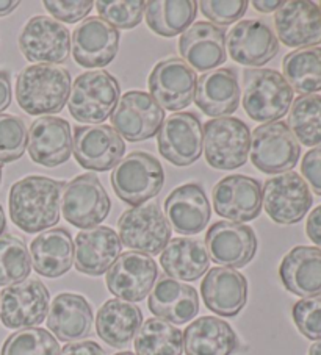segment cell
Returning a JSON list of instances; mask_svg holds the SVG:
<instances>
[{
	"instance_id": "obj_1",
	"label": "cell",
	"mask_w": 321,
	"mask_h": 355,
	"mask_svg": "<svg viewBox=\"0 0 321 355\" xmlns=\"http://www.w3.org/2000/svg\"><path fill=\"white\" fill-rule=\"evenodd\" d=\"M65 182L28 175L13 183L8 196L10 218L26 234H40L60 221Z\"/></svg>"
},
{
	"instance_id": "obj_2",
	"label": "cell",
	"mask_w": 321,
	"mask_h": 355,
	"mask_svg": "<svg viewBox=\"0 0 321 355\" xmlns=\"http://www.w3.org/2000/svg\"><path fill=\"white\" fill-rule=\"evenodd\" d=\"M71 94V76L57 64H33L17 76L16 99L27 114H55Z\"/></svg>"
},
{
	"instance_id": "obj_3",
	"label": "cell",
	"mask_w": 321,
	"mask_h": 355,
	"mask_svg": "<svg viewBox=\"0 0 321 355\" xmlns=\"http://www.w3.org/2000/svg\"><path fill=\"white\" fill-rule=\"evenodd\" d=\"M293 89L274 69H246L243 72V108L252 121L276 122L287 114Z\"/></svg>"
},
{
	"instance_id": "obj_4",
	"label": "cell",
	"mask_w": 321,
	"mask_h": 355,
	"mask_svg": "<svg viewBox=\"0 0 321 355\" xmlns=\"http://www.w3.org/2000/svg\"><path fill=\"white\" fill-rule=\"evenodd\" d=\"M120 96V83L110 72L90 71L76 78L67 107L76 121L99 125L113 114Z\"/></svg>"
},
{
	"instance_id": "obj_5",
	"label": "cell",
	"mask_w": 321,
	"mask_h": 355,
	"mask_svg": "<svg viewBox=\"0 0 321 355\" xmlns=\"http://www.w3.org/2000/svg\"><path fill=\"white\" fill-rule=\"evenodd\" d=\"M163 183V166L156 157L146 152H132L116 164L112 173L116 196L132 207L143 205L158 196Z\"/></svg>"
},
{
	"instance_id": "obj_6",
	"label": "cell",
	"mask_w": 321,
	"mask_h": 355,
	"mask_svg": "<svg viewBox=\"0 0 321 355\" xmlns=\"http://www.w3.org/2000/svg\"><path fill=\"white\" fill-rule=\"evenodd\" d=\"M251 130L238 118H217L204 125L206 160L215 169L232 171L248 162Z\"/></svg>"
},
{
	"instance_id": "obj_7",
	"label": "cell",
	"mask_w": 321,
	"mask_h": 355,
	"mask_svg": "<svg viewBox=\"0 0 321 355\" xmlns=\"http://www.w3.org/2000/svg\"><path fill=\"white\" fill-rule=\"evenodd\" d=\"M251 162L265 174L292 171L301 155V146L282 121L270 122L251 133Z\"/></svg>"
},
{
	"instance_id": "obj_8",
	"label": "cell",
	"mask_w": 321,
	"mask_h": 355,
	"mask_svg": "<svg viewBox=\"0 0 321 355\" xmlns=\"http://www.w3.org/2000/svg\"><path fill=\"white\" fill-rule=\"evenodd\" d=\"M112 208L107 191L94 174H82L65 183L61 211L74 227L92 229L105 221Z\"/></svg>"
},
{
	"instance_id": "obj_9",
	"label": "cell",
	"mask_w": 321,
	"mask_h": 355,
	"mask_svg": "<svg viewBox=\"0 0 321 355\" xmlns=\"http://www.w3.org/2000/svg\"><path fill=\"white\" fill-rule=\"evenodd\" d=\"M120 240L129 249L157 255L171 241V225L157 204L129 208L118 219Z\"/></svg>"
},
{
	"instance_id": "obj_10",
	"label": "cell",
	"mask_w": 321,
	"mask_h": 355,
	"mask_svg": "<svg viewBox=\"0 0 321 355\" xmlns=\"http://www.w3.org/2000/svg\"><path fill=\"white\" fill-rule=\"evenodd\" d=\"M51 295L38 279H26L0 293V320L8 329H28L44 322Z\"/></svg>"
},
{
	"instance_id": "obj_11",
	"label": "cell",
	"mask_w": 321,
	"mask_h": 355,
	"mask_svg": "<svg viewBox=\"0 0 321 355\" xmlns=\"http://www.w3.org/2000/svg\"><path fill=\"white\" fill-rule=\"evenodd\" d=\"M312 193L306 180L296 173H283L263 185L262 204L276 224L292 225L304 219L312 207Z\"/></svg>"
},
{
	"instance_id": "obj_12",
	"label": "cell",
	"mask_w": 321,
	"mask_h": 355,
	"mask_svg": "<svg viewBox=\"0 0 321 355\" xmlns=\"http://www.w3.org/2000/svg\"><path fill=\"white\" fill-rule=\"evenodd\" d=\"M24 57L38 64H60L69 58L71 33L63 24L47 16L28 19L19 35Z\"/></svg>"
},
{
	"instance_id": "obj_13",
	"label": "cell",
	"mask_w": 321,
	"mask_h": 355,
	"mask_svg": "<svg viewBox=\"0 0 321 355\" xmlns=\"http://www.w3.org/2000/svg\"><path fill=\"white\" fill-rule=\"evenodd\" d=\"M165 122V110L145 91H129L112 114V124L121 138L131 143L156 137Z\"/></svg>"
},
{
	"instance_id": "obj_14",
	"label": "cell",
	"mask_w": 321,
	"mask_h": 355,
	"mask_svg": "<svg viewBox=\"0 0 321 355\" xmlns=\"http://www.w3.org/2000/svg\"><path fill=\"white\" fill-rule=\"evenodd\" d=\"M158 277V268L151 255L129 250L120 255L107 271L108 291L121 301L140 302L149 295Z\"/></svg>"
},
{
	"instance_id": "obj_15",
	"label": "cell",
	"mask_w": 321,
	"mask_h": 355,
	"mask_svg": "<svg viewBox=\"0 0 321 355\" xmlns=\"http://www.w3.org/2000/svg\"><path fill=\"white\" fill-rule=\"evenodd\" d=\"M74 157L88 171L105 173L116 168L126 154V144L110 125H77L74 128Z\"/></svg>"
},
{
	"instance_id": "obj_16",
	"label": "cell",
	"mask_w": 321,
	"mask_h": 355,
	"mask_svg": "<svg viewBox=\"0 0 321 355\" xmlns=\"http://www.w3.org/2000/svg\"><path fill=\"white\" fill-rule=\"evenodd\" d=\"M158 150L174 166H190L202 155L204 130L195 113H176L158 130Z\"/></svg>"
},
{
	"instance_id": "obj_17",
	"label": "cell",
	"mask_w": 321,
	"mask_h": 355,
	"mask_svg": "<svg viewBox=\"0 0 321 355\" xmlns=\"http://www.w3.org/2000/svg\"><path fill=\"white\" fill-rule=\"evenodd\" d=\"M149 91L160 107L179 112L195 99L197 78L195 71L181 58L160 61L149 76Z\"/></svg>"
},
{
	"instance_id": "obj_18",
	"label": "cell",
	"mask_w": 321,
	"mask_h": 355,
	"mask_svg": "<svg viewBox=\"0 0 321 355\" xmlns=\"http://www.w3.org/2000/svg\"><path fill=\"white\" fill-rule=\"evenodd\" d=\"M213 208L231 223H248L262 211L261 182L248 175L236 174L221 179L213 188Z\"/></svg>"
},
{
	"instance_id": "obj_19",
	"label": "cell",
	"mask_w": 321,
	"mask_h": 355,
	"mask_svg": "<svg viewBox=\"0 0 321 355\" xmlns=\"http://www.w3.org/2000/svg\"><path fill=\"white\" fill-rule=\"evenodd\" d=\"M206 249L217 265L243 268L257 252L256 232L249 225L238 223H215L206 234Z\"/></svg>"
},
{
	"instance_id": "obj_20",
	"label": "cell",
	"mask_w": 321,
	"mask_h": 355,
	"mask_svg": "<svg viewBox=\"0 0 321 355\" xmlns=\"http://www.w3.org/2000/svg\"><path fill=\"white\" fill-rule=\"evenodd\" d=\"M226 49L237 63L261 67L270 63L279 52V40L263 21H240L227 33Z\"/></svg>"
},
{
	"instance_id": "obj_21",
	"label": "cell",
	"mask_w": 321,
	"mask_h": 355,
	"mask_svg": "<svg viewBox=\"0 0 321 355\" xmlns=\"http://www.w3.org/2000/svg\"><path fill=\"white\" fill-rule=\"evenodd\" d=\"M121 35L101 17H88L72 32V55L82 67H104L120 51Z\"/></svg>"
},
{
	"instance_id": "obj_22",
	"label": "cell",
	"mask_w": 321,
	"mask_h": 355,
	"mask_svg": "<svg viewBox=\"0 0 321 355\" xmlns=\"http://www.w3.org/2000/svg\"><path fill=\"white\" fill-rule=\"evenodd\" d=\"M277 38L288 47H317L321 42V10L308 0L283 2L274 15Z\"/></svg>"
},
{
	"instance_id": "obj_23",
	"label": "cell",
	"mask_w": 321,
	"mask_h": 355,
	"mask_svg": "<svg viewBox=\"0 0 321 355\" xmlns=\"http://www.w3.org/2000/svg\"><path fill=\"white\" fill-rule=\"evenodd\" d=\"M27 148L30 158L46 168L66 163L72 154V133L66 119L46 116L32 122Z\"/></svg>"
},
{
	"instance_id": "obj_24",
	"label": "cell",
	"mask_w": 321,
	"mask_h": 355,
	"mask_svg": "<svg viewBox=\"0 0 321 355\" xmlns=\"http://www.w3.org/2000/svg\"><path fill=\"white\" fill-rule=\"evenodd\" d=\"M122 243L113 229L97 225L82 230L74 243V265L86 275H102L120 259Z\"/></svg>"
},
{
	"instance_id": "obj_25",
	"label": "cell",
	"mask_w": 321,
	"mask_h": 355,
	"mask_svg": "<svg viewBox=\"0 0 321 355\" xmlns=\"http://www.w3.org/2000/svg\"><path fill=\"white\" fill-rule=\"evenodd\" d=\"M206 307L224 318L237 316L248 301V282L232 268H212L201 284Z\"/></svg>"
},
{
	"instance_id": "obj_26",
	"label": "cell",
	"mask_w": 321,
	"mask_h": 355,
	"mask_svg": "<svg viewBox=\"0 0 321 355\" xmlns=\"http://www.w3.org/2000/svg\"><path fill=\"white\" fill-rule=\"evenodd\" d=\"M179 52L191 69L213 71L227 60L226 32L212 22H196L182 33Z\"/></svg>"
},
{
	"instance_id": "obj_27",
	"label": "cell",
	"mask_w": 321,
	"mask_h": 355,
	"mask_svg": "<svg viewBox=\"0 0 321 355\" xmlns=\"http://www.w3.org/2000/svg\"><path fill=\"white\" fill-rule=\"evenodd\" d=\"M165 213L177 234L196 235L207 227L212 208L199 183H185L168 194Z\"/></svg>"
},
{
	"instance_id": "obj_28",
	"label": "cell",
	"mask_w": 321,
	"mask_h": 355,
	"mask_svg": "<svg viewBox=\"0 0 321 355\" xmlns=\"http://www.w3.org/2000/svg\"><path fill=\"white\" fill-rule=\"evenodd\" d=\"M149 310L160 320L181 324L195 320L199 313L197 291L187 284L162 275L149 295Z\"/></svg>"
},
{
	"instance_id": "obj_29",
	"label": "cell",
	"mask_w": 321,
	"mask_h": 355,
	"mask_svg": "<svg viewBox=\"0 0 321 355\" xmlns=\"http://www.w3.org/2000/svg\"><path fill=\"white\" fill-rule=\"evenodd\" d=\"M240 85L236 71L231 67L208 71L196 83L195 102L207 116L224 118L237 112L240 105Z\"/></svg>"
},
{
	"instance_id": "obj_30",
	"label": "cell",
	"mask_w": 321,
	"mask_h": 355,
	"mask_svg": "<svg viewBox=\"0 0 321 355\" xmlns=\"http://www.w3.org/2000/svg\"><path fill=\"white\" fill-rule=\"evenodd\" d=\"M282 285L302 299L321 296V249L296 246L279 266Z\"/></svg>"
},
{
	"instance_id": "obj_31",
	"label": "cell",
	"mask_w": 321,
	"mask_h": 355,
	"mask_svg": "<svg viewBox=\"0 0 321 355\" xmlns=\"http://www.w3.org/2000/svg\"><path fill=\"white\" fill-rule=\"evenodd\" d=\"M47 327L60 341H79L91 335L92 309L83 296L61 293L47 313Z\"/></svg>"
},
{
	"instance_id": "obj_32",
	"label": "cell",
	"mask_w": 321,
	"mask_h": 355,
	"mask_svg": "<svg viewBox=\"0 0 321 355\" xmlns=\"http://www.w3.org/2000/svg\"><path fill=\"white\" fill-rule=\"evenodd\" d=\"M30 260L42 277L57 279L65 275L74 263V243L69 232L63 227L42 232L30 244Z\"/></svg>"
},
{
	"instance_id": "obj_33",
	"label": "cell",
	"mask_w": 321,
	"mask_h": 355,
	"mask_svg": "<svg viewBox=\"0 0 321 355\" xmlns=\"http://www.w3.org/2000/svg\"><path fill=\"white\" fill-rule=\"evenodd\" d=\"M237 349V334L220 318H197L183 332L185 355H232Z\"/></svg>"
},
{
	"instance_id": "obj_34",
	"label": "cell",
	"mask_w": 321,
	"mask_h": 355,
	"mask_svg": "<svg viewBox=\"0 0 321 355\" xmlns=\"http://www.w3.org/2000/svg\"><path fill=\"white\" fill-rule=\"evenodd\" d=\"M143 322V313L135 304L110 299L97 311L96 332L108 346L122 349L131 345Z\"/></svg>"
},
{
	"instance_id": "obj_35",
	"label": "cell",
	"mask_w": 321,
	"mask_h": 355,
	"mask_svg": "<svg viewBox=\"0 0 321 355\" xmlns=\"http://www.w3.org/2000/svg\"><path fill=\"white\" fill-rule=\"evenodd\" d=\"M166 275L174 280L195 282L208 271L210 257L206 244L193 238H174L160 255Z\"/></svg>"
},
{
	"instance_id": "obj_36",
	"label": "cell",
	"mask_w": 321,
	"mask_h": 355,
	"mask_svg": "<svg viewBox=\"0 0 321 355\" xmlns=\"http://www.w3.org/2000/svg\"><path fill=\"white\" fill-rule=\"evenodd\" d=\"M193 0H154L146 2V22L154 33L172 38L188 30L197 13Z\"/></svg>"
},
{
	"instance_id": "obj_37",
	"label": "cell",
	"mask_w": 321,
	"mask_h": 355,
	"mask_svg": "<svg viewBox=\"0 0 321 355\" xmlns=\"http://www.w3.org/2000/svg\"><path fill=\"white\" fill-rule=\"evenodd\" d=\"M283 78L302 96L321 91V47L298 49L282 61Z\"/></svg>"
},
{
	"instance_id": "obj_38",
	"label": "cell",
	"mask_w": 321,
	"mask_h": 355,
	"mask_svg": "<svg viewBox=\"0 0 321 355\" xmlns=\"http://www.w3.org/2000/svg\"><path fill=\"white\" fill-rule=\"evenodd\" d=\"M137 355H182L183 334L171 322L149 318L135 335Z\"/></svg>"
},
{
	"instance_id": "obj_39",
	"label": "cell",
	"mask_w": 321,
	"mask_h": 355,
	"mask_svg": "<svg viewBox=\"0 0 321 355\" xmlns=\"http://www.w3.org/2000/svg\"><path fill=\"white\" fill-rule=\"evenodd\" d=\"M288 128L301 144H321V96H299L290 107Z\"/></svg>"
},
{
	"instance_id": "obj_40",
	"label": "cell",
	"mask_w": 321,
	"mask_h": 355,
	"mask_svg": "<svg viewBox=\"0 0 321 355\" xmlns=\"http://www.w3.org/2000/svg\"><path fill=\"white\" fill-rule=\"evenodd\" d=\"M32 272V260L26 243L13 235L0 236V286L26 280Z\"/></svg>"
},
{
	"instance_id": "obj_41",
	"label": "cell",
	"mask_w": 321,
	"mask_h": 355,
	"mask_svg": "<svg viewBox=\"0 0 321 355\" xmlns=\"http://www.w3.org/2000/svg\"><path fill=\"white\" fill-rule=\"evenodd\" d=\"M57 338L40 327L21 329L5 340L0 355H60Z\"/></svg>"
},
{
	"instance_id": "obj_42",
	"label": "cell",
	"mask_w": 321,
	"mask_h": 355,
	"mask_svg": "<svg viewBox=\"0 0 321 355\" xmlns=\"http://www.w3.org/2000/svg\"><path fill=\"white\" fill-rule=\"evenodd\" d=\"M94 5L101 19L116 30H131L140 26L146 11L143 0H99Z\"/></svg>"
},
{
	"instance_id": "obj_43",
	"label": "cell",
	"mask_w": 321,
	"mask_h": 355,
	"mask_svg": "<svg viewBox=\"0 0 321 355\" xmlns=\"http://www.w3.org/2000/svg\"><path fill=\"white\" fill-rule=\"evenodd\" d=\"M28 132L19 116L0 114V163L19 160L27 149Z\"/></svg>"
},
{
	"instance_id": "obj_44",
	"label": "cell",
	"mask_w": 321,
	"mask_h": 355,
	"mask_svg": "<svg viewBox=\"0 0 321 355\" xmlns=\"http://www.w3.org/2000/svg\"><path fill=\"white\" fill-rule=\"evenodd\" d=\"M295 326L308 340H321V296L307 297L296 302L292 309Z\"/></svg>"
},
{
	"instance_id": "obj_45",
	"label": "cell",
	"mask_w": 321,
	"mask_h": 355,
	"mask_svg": "<svg viewBox=\"0 0 321 355\" xmlns=\"http://www.w3.org/2000/svg\"><path fill=\"white\" fill-rule=\"evenodd\" d=\"M199 7L207 19L224 27L243 17L246 10H248V2L246 0H231V2H226V0H202V2H199Z\"/></svg>"
},
{
	"instance_id": "obj_46",
	"label": "cell",
	"mask_w": 321,
	"mask_h": 355,
	"mask_svg": "<svg viewBox=\"0 0 321 355\" xmlns=\"http://www.w3.org/2000/svg\"><path fill=\"white\" fill-rule=\"evenodd\" d=\"M42 5L55 21L76 24L91 13L94 3L90 0H44Z\"/></svg>"
},
{
	"instance_id": "obj_47",
	"label": "cell",
	"mask_w": 321,
	"mask_h": 355,
	"mask_svg": "<svg viewBox=\"0 0 321 355\" xmlns=\"http://www.w3.org/2000/svg\"><path fill=\"white\" fill-rule=\"evenodd\" d=\"M301 171L306 183L311 185L315 193L321 196V144L307 152L302 158Z\"/></svg>"
},
{
	"instance_id": "obj_48",
	"label": "cell",
	"mask_w": 321,
	"mask_h": 355,
	"mask_svg": "<svg viewBox=\"0 0 321 355\" xmlns=\"http://www.w3.org/2000/svg\"><path fill=\"white\" fill-rule=\"evenodd\" d=\"M60 355H105L96 341H74L61 349Z\"/></svg>"
},
{
	"instance_id": "obj_49",
	"label": "cell",
	"mask_w": 321,
	"mask_h": 355,
	"mask_svg": "<svg viewBox=\"0 0 321 355\" xmlns=\"http://www.w3.org/2000/svg\"><path fill=\"white\" fill-rule=\"evenodd\" d=\"M306 232H307V236L311 238V241L313 244H317L318 248H321V205L313 208L311 215H308Z\"/></svg>"
},
{
	"instance_id": "obj_50",
	"label": "cell",
	"mask_w": 321,
	"mask_h": 355,
	"mask_svg": "<svg viewBox=\"0 0 321 355\" xmlns=\"http://www.w3.org/2000/svg\"><path fill=\"white\" fill-rule=\"evenodd\" d=\"M11 77L7 71H0V113L11 103Z\"/></svg>"
},
{
	"instance_id": "obj_51",
	"label": "cell",
	"mask_w": 321,
	"mask_h": 355,
	"mask_svg": "<svg viewBox=\"0 0 321 355\" xmlns=\"http://www.w3.org/2000/svg\"><path fill=\"white\" fill-rule=\"evenodd\" d=\"M283 5V2L281 0H268V2H265V0H254L252 2V7H254L257 11H261V13H273V11H277Z\"/></svg>"
},
{
	"instance_id": "obj_52",
	"label": "cell",
	"mask_w": 321,
	"mask_h": 355,
	"mask_svg": "<svg viewBox=\"0 0 321 355\" xmlns=\"http://www.w3.org/2000/svg\"><path fill=\"white\" fill-rule=\"evenodd\" d=\"M17 7H19V2L16 0H0V17L13 13Z\"/></svg>"
},
{
	"instance_id": "obj_53",
	"label": "cell",
	"mask_w": 321,
	"mask_h": 355,
	"mask_svg": "<svg viewBox=\"0 0 321 355\" xmlns=\"http://www.w3.org/2000/svg\"><path fill=\"white\" fill-rule=\"evenodd\" d=\"M5 229H7V218H5V211L2 205H0V236H2Z\"/></svg>"
},
{
	"instance_id": "obj_54",
	"label": "cell",
	"mask_w": 321,
	"mask_h": 355,
	"mask_svg": "<svg viewBox=\"0 0 321 355\" xmlns=\"http://www.w3.org/2000/svg\"><path fill=\"white\" fill-rule=\"evenodd\" d=\"M307 355H321V340L315 341L313 345L308 349V354Z\"/></svg>"
},
{
	"instance_id": "obj_55",
	"label": "cell",
	"mask_w": 321,
	"mask_h": 355,
	"mask_svg": "<svg viewBox=\"0 0 321 355\" xmlns=\"http://www.w3.org/2000/svg\"><path fill=\"white\" fill-rule=\"evenodd\" d=\"M115 355H137V354H133V352H129V351H126V352H118V354H115Z\"/></svg>"
},
{
	"instance_id": "obj_56",
	"label": "cell",
	"mask_w": 321,
	"mask_h": 355,
	"mask_svg": "<svg viewBox=\"0 0 321 355\" xmlns=\"http://www.w3.org/2000/svg\"><path fill=\"white\" fill-rule=\"evenodd\" d=\"M0 183H2V164H0Z\"/></svg>"
}]
</instances>
